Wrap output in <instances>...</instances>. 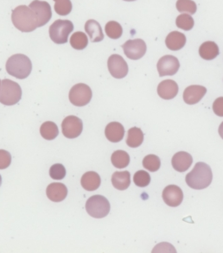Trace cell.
I'll return each mask as SVG.
<instances>
[{
  "instance_id": "cb8c5ba5",
  "label": "cell",
  "mask_w": 223,
  "mask_h": 253,
  "mask_svg": "<svg viewBox=\"0 0 223 253\" xmlns=\"http://www.w3.org/2000/svg\"><path fill=\"white\" fill-rule=\"evenodd\" d=\"M144 141V133L140 128L133 127L128 130L127 144L129 147L137 148L140 146Z\"/></svg>"
},
{
  "instance_id": "603a6c76",
  "label": "cell",
  "mask_w": 223,
  "mask_h": 253,
  "mask_svg": "<svg viewBox=\"0 0 223 253\" xmlns=\"http://www.w3.org/2000/svg\"><path fill=\"white\" fill-rule=\"evenodd\" d=\"M113 187L119 190H126L130 187L131 174L128 171H117L112 176Z\"/></svg>"
},
{
  "instance_id": "6da1fadb",
  "label": "cell",
  "mask_w": 223,
  "mask_h": 253,
  "mask_svg": "<svg viewBox=\"0 0 223 253\" xmlns=\"http://www.w3.org/2000/svg\"><path fill=\"white\" fill-rule=\"evenodd\" d=\"M11 21L14 26L22 32H31L38 27V17L26 5H19L12 10Z\"/></svg>"
},
{
  "instance_id": "60d3db41",
  "label": "cell",
  "mask_w": 223,
  "mask_h": 253,
  "mask_svg": "<svg viewBox=\"0 0 223 253\" xmlns=\"http://www.w3.org/2000/svg\"><path fill=\"white\" fill-rule=\"evenodd\" d=\"M55 2H57V1H62V0H54Z\"/></svg>"
},
{
  "instance_id": "3957f363",
  "label": "cell",
  "mask_w": 223,
  "mask_h": 253,
  "mask_svg": "<svg viewBox=\"0 0 223 253\" xmlns=\"http://www.w3.org/2000/svg\"><path fill=\"white\" fill-rule=\"evenodd\" d=\"M6 71L10 76L17 79L23 80L27 78L31 75L32 70V63L31 59L23 54L10 56L7 60Z\"/></svg>"
},
{
  "instance_id": "83f0119b",
  "label": "cell",
  "mask_w": 223,
  "mask_h": 253,
  "mask_svg": "<svg viewBox=\"0 0 223 253\" xmlns=\"http://www.w3.org/2000/svg\"><path fill=\"white\" fill-rule=\"evenodd\" d=\"M105 31L107 33V37L112 39H119L123 34V29L121 27V25L115 21L108 22L106 24Z\"/></svg>"
},
{
  "instance_id": "e0dca14e",
  "label": "cell",
  "mask_w": 223,
  "mask_h": 253,
  "mask_svg": "<svg viewBox=\"0 0 223 253\" xmlns=\"http://www.w3.org/2000/svg\"><path fill=\"white\" fill-rule=\"evenodd\" d=\"M158 93L162 99H174L178 93V85L172 80L163 81L158 84Z\"/></svg>"
},
{
  "instance_id": "ffe728a7",
  "label": "cell",
  "mask_w": 223,
  "mask_h": 253,
  "mask_svg": "<svg viewBox=\"0 0 223 253\" xmlns=\"http://www.w3.org/2000/svg\"><path fill=\"white\" fill-rule=\"evenodd\" d=\"M81 183L84 189L88 191H94L100 188L101 180L100 175L96 172L89 171L83 174Z\"/></svg>"
},
{
  "instance_id": "836d02e7",
  "label": "cell",
  "mask_w": 223,
  "mask_h": 253,
  "mask_svg": "<svg viewBox=\"0 0 223 253\" xmlns=\"http://www.w3.org/2000/svg\"><path fill=\"white\" fill-rule=\"evenodd\" d=\"M49 175L54 180H62L66 176V169L60 164L52 165L49 169Z\"/></svg>"
},
{
  "instance_id": "5bb4252c",
  "label": "cell",
  "mask_w": 223,
  "mask_h": 253,
  "mask_svg": "<svg viewBox=\"0 0 223 253\" xmlns=\"http://www.w3.org/2000/svg\"><path fill=\"white\" fill-rule=\"evenodd\" d=\"M207 89L203 85H189L183 92V100L188 105H196L206 94Z\"/></svg>"
},
{
  "instance_id": "8fae6325",
  "label": "cell",
  "mask_w": 223,
  "mask_h": 253,
  "mask_svg": "<svg viewBox=\"0 0 223 253\" xmlns=\"http://www.w3.org/2000/svg\"><path fill=\"white\" fill-rule=\"evenodd\" d=\"M107 67L111 76L116 79H122L128 74V65L121 55H111L107 61Z\"/></svg>"
},
{
  "instance_id": "277c9868",
  "label": "cell",
  "mask_w": 223,
  "mask_h": 253,
  "mask_svg": "<svg viewBox=\"0 0 223 253\" xmlns=\"http://www.w3.org/2000/svg\"><path fill=\"white\" fill-rule=\"evenodd\" d=\"M22 98V89L19 84L9 79L2 81L0 103L4 106H13L19 102Z\"/></svg>"
},
{
  "instance_id": "8992f818",
  "label": "cell",
  "mask_w": 223,
  "mask_h": 253,
  "mask_svg": "<svg viewBox=\"0 0 223 253\" xmlns=\"http://www.w3.org/2000/svg\"><path fill=\"white\" fill-rule=\"evenodd\" d=\"M111 206L106 197L102 195L91 196L86 203V210L90 216L95 219H102L110 212Z\"/></svg>"
},
{
  "instance_id": "d6a6232c",
  "label": "cell",
  "mask_w": 223,
  "mask_h": 253,
  "mask_svg": "<svg viewBox=\"0 0 223 253\" xmlns=\"http://www.w3.org/2000/svg\"><path fill=\"white\" fill-rule=\"evenodd\" d=\"M55 11L60 16H67L72 10L73 5L70 0L57 1L55 3Z\"/></svg>"
},
{
  "instance_id": "7402d4cb",
  "label": "cell",
  "mask_w": 223,
  "mask_h": 253,
  "mask_svg": "<svg viewBox=\"0 0 223 253\" xmlns=\"http://www.w3.org/2000/svg\"><path fill=\"white\" fill-rule=\"evenodd\" d=\"M219 47L214 42H205L200 46L199 55L202 58L210 61L219 55Z\"/></svg>"
},
{
  "instance_id": "f1b7e54d",
  "label": "cell",
  "mask_w": 223,
  "mask_h": 253,
  "mask_svg": "<svg viewBox=\"0 0 223 253\" xmlns=\"http://www.w3.org/2000/svg\"><path fill=\"white\" fill-rule=\"evenodd\" d=\"M143 166L147 170L156 172L161 167L160 158L156 155H148L143 160Z\"/></svg>"
},
{
  "instance_id": "8d00e7d4",
  "label": "cell",
  "mask_w": 223,
  "mask_h": 253,
  "mask_svg": "<svg viewBox=\"0 0 223 253\" xmlns=\"http://www.w3.org/2000/svg\"><path fill=\"white\" fill-rule=\"evenodd\" d=\"M218 132H219V135H220L221 137L223 139V122L221 124L220 126H219V130H218Z\"/></svg>"
},
{
  "instance_id": "484cf974",
  "label": "cell",
  "mask_w": 223,
  "mask_h": 253,
  "mask_svg": "<svg viewBox=\"0 0 223 253\" xmlns=\"http://www.w3.org/2000/svg\"><path fill=\"white\" fill-rule=\"evenodd\" d=\"M111 161L113 166L116 168H126L130 164V157L126 151H116L112 155Z\"/></svg>"
},
{
  "instance_id": "52a82bcc",
  "label": "cell",
  "mask_w": 223,
  "mask_h": 253,
  "mask_svg": "<svg viewBox=\"0 0 223 253\" xmlns=\"http://www.w3.org/2000/svg\"><path fill=\"white\" fill-rule=\"evenodd\" d=\"M93 96L92 90L89 85L79 83L74 85L69 92V101L76 106H84L91 101Z\"/></svg>"
},
{
  "instance_id": "f546056e",
  "label": "cell",
  "mask_w": 223,
  "mask_h": 253,
  "mask_svg": "<svg viewBox=\"0 0 223 253\" xmlns=\"http://www.w3.org/2000/svg\"><path fill=\"white\" fill-rule=\"evenodd\" d=\"M176 24L179 29H182L183 31H190L194 27L195 22L189 14H182L177 17Z\"/></svg>"
},
{
  "instance_id": "d590c367",
  "label": "cell",
  "mask_w": 223,
  "mask_h": 253,
  "mask_svg": "<svg viewBox=\"0 0 223 253\" xmlns=\"http://www.w3.org/2000/svg\"><path fill=\"white\" fill-rule=\"evenodd\" d=\"M213 111L217 116L223 117V97L217 98L215 100L213 104Z\"/></svg>"
},
{
  "instance_id": "44dd1931",
  "label": "cell",
  "mask_w": 223,
  "mask_h": 253,
  "mask_svg": "<svg viewBox=\"0 0 223 253\" xmlns=\"http://www.w3.org/2000/svg\"><path fill=\"white\" fill-rule=\"evenodd\" d=\"M85 31L87 34L89 36L90 40L92 42H99L104 39V34L100 24L93 19L87 21L85 24Z\"/></svg>"
},
{
  "instance_id": "f35d334b",
  "label": "cell",
  "mask_w": 223,
  "mask_h": 253,
  "mask_svg": "<svg viewBox=\"0 0 223 253\" xmlns=\"http://www.w3.org/2000/svg\"><path fill=\"white\" fill-rule=\"evenodd\" d=\"M1 184H2V177H1V175H0V187H1Z\"/></svg>"
},
{
  "instance_id": "1f68e13d",
  "label": "cell",
  "mask_w": 223,
  "mask_h": 253,
  "mask_svg": "<svg viewBox=\"0 0 223 253\" xmlns=\"http://www.w3.org/2000/svg\"><path fill=\"white\" fill-rule=\"evenodd\" d=\"M134 181L138 188H145L151 182V176L146 171L138 170L134 174Z\"/></svg>"
},
{
  "instance_id": "d4e9b609",
  "label": "cell",
  "mask_w": 223,
  "mask_h": 253,
  "mask_svg": "<svg viewBox=\"0 0 223 253\" xmlns=\"http://www.w3.org/2000/svg\"><path fill=\"white\" fill-rule=\"evenodd\" d=\"M40 134L46 140H53L58 136V127L52 121H47L40 127Z\"/></svg>"
},
{
  "instance_id": "4316f807",
  "label": "cell",
  "mask_w": 223,
  "mask_h": 253,
  "mask_svg": "<svg viewBox=\"0 0 223 253\" xmlns=\"http://www.w3.org/2000/svg\"><path fill=\"white\" fill-rule=\"evenodd\" d=\"M70 44L73 48L77 50H83L89 44V38L85 33L82 31L75 32L70 38Z\"/></svg>"
},
{
  "instance_id": "4fadbf2b",
  "label": "cell",
  "mask_w": 223,
  "mask_h": 253,
  "mask_svg": "<svg viewBox=\"0 0 223 253\" xmlns=\"http://www.w3.org/2000/svg\"><path fill=\"white\" fill-rule=\"evenodd\" d=\"M162 197L164 202L172 208H177L181 205L183 200V193L178 186L169 185L164 189Z\"/></svg>"
},
{
  "instance_id": "30bf717a",
  "label": "cell",
  "mask_w": 223,
  "mask_h": 253,
  "mask_svg": "<svg viewBox=\"0 0 223 253\" xmlns=\"http://www.w3.org/2000/svg\"><path fill=\"white\" fill-rule=\"evenodd\" d=\"M29 7L34 11L38 17V27L45 26L48 24L52 17V10L50 4L45 1L35 0L30 3Z\"/></svg>"
},
{
  "instance_id": "ac0fdd59",
  "label": "cell",
  "mask_w": 223,
  "mask_h": 253,
  "mask_svg": "<svg viewBox=\"0 0 223 253\" xmlns=\"http://www.w3.org/2000/svg\"><path fill=\"white\" fill-rule=\"evenodd\" d=\"M105 135L112 143H119L125 136V129L119 122H112L107 125L105 129Z\"/></svg>"
},
{
  "instance_id": "9c48e42d",
  "label": "cell",
  "mask_w": 223,
  "mask_h": 253,
  "mask_svg": "<svg viewBox=\"0 0 223 253\" xmlns=\"http://www.w3.org/2000/svg\"><path fill=\"white\" fill-rule=\"evenodd\" d=\"M62 133L67 138H76L83 132V121L76 116L67 117L62 121Z\"/></svg>"
},
{
  "instance_id": "2e32d148",
  "label": "cell",
  "mask_w": 223,
  "mask_h": 253,
  "mask_svg": "<svg viewBox=\"0 0 223 253\" xmlns=\"http://www.w3.org/2000/svg\"><path fill=\"white\" fill-rule=\"evenodd\" d=\"M46 194L51 202H60L65 200L68 195V188L65 185L60 182H54L48 186Z\"/></svg>"
},
{
  "instance_id": "74e56055",
  "label": "cell",
  "mask_w": 223,
  "mask_h": 253,
  "mask_svg": "<svg viewBox=\"0 0 223 253\" xmlns=\"http://www.w3.org/2000/svg\"><path fill=\"white\" fill-rule=\"evenodd\" d=\"M1 86H2V81L0 80V92H1Z\"/></svg>"
},
{
  "instance_id": "4dcf8cb0",
  "label": "cell",
  "mask_w": 223,
  "mask_h": 253,
  "mask_svg": "<svg viewBox=\"0 0 223 253\" xmlns=\"http://www.w3.org/2000/svg\"><path fill=\"white\" fill-rule=\"evenodd\" d=\"M177 9L179 12H187L189 15H193L196 12V3L192 0H178Z\"/></svg>"
},
{
  "instance_id": "9a60e30c",
  "label": "cell",
  "mask_w": 223,
  "mask_h": 253,
  "mask_svg": "<svg viewBox=\"0 0 223 253\" xmlns=\"http://www.w3.org/2000/svg\"><path fill=\"white\" fill-rule=\"evenodd\" d=\"M192 163L193 158L191 155L185 151H180L176 153L172 160V167L175 170L180 173L188 170Z\"/></svg>"
},
{
  "instance_id": "ba28073f",
  "label": "cell",
  "mask_w": 223,
  "mask_h": 253,
  "mask_svg": "<svg viewBox=\"0 0 223 253\" xmlns=\"http://www.w3.org/2000/svg\"><path fill=\"white\" fill-rule=\"evenodd\" d=\"M122 48L125 55L131 60L141 59L146 53V44L142 39H134L126 42Z\"/></svg>"
},
{
  "instance_id": "7c38bea8",
  "label": "cell",
  "mask_w": 223,
  "mask_h": 253,
  "mask_svg": "<svg viewBox=\"0 0 223 253\" xmlns=\"http://www.w3.org/2000/svg\"><path fill=\"white\" fill-rule=\"evenodd\" d=\"M158 74L160 77L166 76H174L180 68L178 59L173 55H165L159 59L158 62Z\"/></svg>"
},
{
  "instance_id": "7a4b0ae2",
  "label": "cell",
  "mask_w": 223,
  "mask_h": 253,
  "mask_svg": "<svg viewBox=\"0 0 223 253\" xmlns=\"http://www.w3.org/2000/svg\"><path fill=\"white\" fill-rule=\"evenodd\" d=\"M213 180L212 170L205 163H197L191 172L186 175L185 181L189 188L203 189L210 186Z\"/></svg>"
},
{
  "instance_id": "ab89813d",
  "label": "cell",
  "mask_w": 223,
  "mask_h": 253,
  "mask_svg": "<svg viewBox=\"0 0 223 253\" xmlns=\"http://www.w3.org/2000/svg\"><path fill=\"white\" fill-rule=\"evenodd\" d=\"M123 1H127V2H132V1H136V0H123Z\"/></svg>"
},
{
  "instance_id": "e575fe53",
  "label": "cell",
  "mask_w": 223,
  "mask_h": 253,
  "mask_svg": "<svg viewBox=\"0 0 223 253\" xmlns=\"http://www.w3.org/2000/svg\"><path fill=\"white\" fill-rule=\"evenodd\" d=\"M11 164V156L8 151L0 150V169H4Z\"/></svg>"
},
{
  "instance_id": "5b68a950",
  "label": "cell",
  "mask_w": 223,
  "mask_h": 253,
  "mask_svg": "<svg viewBox=\"0 0 223 253\" xmlns=\"http://www.w3.org/2000/svg\"><path fill=\"white\" fill-rule=\"evenodd\" d=\"M74 31V24L69 20L55 21L49 27V37L56 44H64L68 42L69 36Z\"/></svg>"
},
{
  "instance_id": "d6986e66",
  "label": "cell",
  "mask_w": 223,
  "mask_h": 253,
  "mask_svg": "<svg viewBox=\"0 0 223 253\" xmlns=\"http://www.w3.org/2000/svg\"><path fill=\"white\" fill-rule=\"evenodd\" d=\"M165 43L169 49L177 51L184 47L186 43L185 35L179 31H172L165 39Z\"/></svg>"
}]
</instances>
